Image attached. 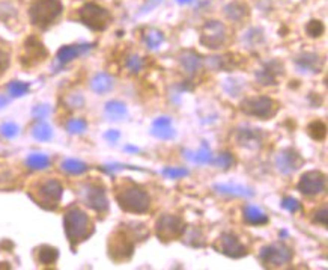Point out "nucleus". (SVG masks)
<instances>
[{"instance_id":"nucleus-1","label":"nucleus","mask_w":328,"mask_h":270,"mask_svg":"<svg viewBox=\"0 0 328 270\" xmlns=\"http://www.w3.org/2000/svg\"><path fill=\"white\" fill-rule=\"evenodd\" d=\"M64 228L73 246L87 240L93 233V225L89 219V216L79 207H73L65 213Z\"/></svg>"},{"instance_id":"nucleus-15","label":"nucleus","mask_w":328,"mask_h":270,"mask_svg":"<svg viewBox=\"0 0 328 270\" xmlns=\"http://www.w3.org/2000/svg\"><path fill=\"white\" fill-rule=\"evenodd\" d=\"M304 165V158L300 155L298 151H295L294 148H285L279 152L277 158H276V166L277 169L285 174L289 175L295 171H298L301 166Z\"/></svg>"},{"instance_id":"nucleus-41","label":"nucleus","mask_w":328,"mask_h":270,"mask_svg":"<svg viewBox=\"0 0 328 270\" xmlns=\"http://www.w3.org/2000/svg\"><path fill=\"white\" fill-rule=\"evenodd\" d=\"M282 207L291 213H297L301 208V204L298 202V199H295L294 196H285L282 199Z\"/></svg>"},{"instance_id":"nucleus-24","label":"nucleus","mask_w":328,"mask_h":270,"mask_svg":"<svg viewBox=\"0 0 328 270\" xmlns=\"http://www.w3.org/2000/svg\"><path fill=\"white\" fill-rule=\"evenodd\" d=\"M185 157L193 161L196 165H206V163H211L212 161V154H211V148L208 145V142H202L200 148L197 151H185L184 152Z\"/></svg>"},{"instance_id":"nucleus-9","label":"nucleus","mask_w":328,"mask_h":270,"mask_svg":"<svg viewBox=\"0 0 328 270\" xmlns=\"http://www.w3.org/2000/svg\"><path fill=\"white\" fill-rule=\"evenodd\" d=\"M185 222L179 216L164 214L155 224V234L163 242H172L173 239L181 237L185 233Z\"/></svg>"},{"instance_id":"nucleus-2","label":"nucleus","mask_w":328,"mask_h":270,"mask_svg":"<svg viewBox=\"0 0 328 270\" xmlns=\"http://www.w3.org/2000/svg\"><path fill=\"white\" fill-rule=\"evenodd\" d=\"M116 201L119 204V207L124 210V211H128V213H146L151 207V198L149 195L139 186L133 184V183H128V184H124L118 193H116Z\"/></svg>"},{"instance_id":"nucleus-7","label":"nucleus","mask_w":328,"mask_h":270,"mask_svg":"<svg viewBox=\"0 0 328 270\" xmlns=\"http://www.w3.org/2000/svg\"><path fill=\"white\" fill-rule=\"evenodd\" d=\"M80 20L84 26H87L89 29L95 30V32H101L105 30L112 21V15L105 8L96 5V3H86L84 6L80 8Z\"/></svg>"},{"instance_id":"nucleus-38","label":"nucleus","mask_w":328,"mask_h":270,"mask_svg":"<svg viewBox=\"0 0 328 270\" xmlns=\"http://www.w3.org/2000/svg\"><path fill=\"white\" fill-rule=\"evenodd\" d=\"M87 129V124L84 120H70L67 123V130L71 135H82Z\"/></svg>"},{"instance_id":"nucleus-27","label":"nucleus","mask_w":328,"mask_h":270,"mask_svg":"<svg viewBox=\"0 0 328 270\" xmlns=\"http://www.w3.org/2000/svg\"><path fill=\"white\" fill-rule=\"evenodd\" d=\"M90 88H92V91L96 92V94H105V92H108V91L113 88V79L108 76V74H105V73H98V74L92 79Z\"/></svg>"},{"instance_id":"nucleus-36","label":"nucleus","mask_w":328,"mask_h":270,"mask_svg":"<svg viewBox=\"0 0 328 270\" xmlns=\"http://www.w3.org/2000/svg\"><path fill=\"white\" fill-rule=\"evenodd\" d=\"M163 175L166 178H169V180H179V178H184V177L190 175V171L185 169V168H164Z\"/></svg>"},{"instance_id":"nucleus-25","label":"nucleus","mask_w":328,"mask_h":270,"mask_svg":"<svg viewBox=\"0 0 328 270\" xmlns=\"http://www.w3.org/2000/svg\"><path fill=\"white\" fill-rule=\"evenodd\" d=\"M127 106L122 101L113 100L105 104V115L110 121H122L127 117Z\"/></svg>"},{"instance_id":"nucleus-46","label":"nucleus","mask_w":328,"mask_h":270,"mask_svg":"<svg viewBox=\"0 0 328 270\" xmlns=\"http://www.w3.org/2000/svg\"><path fill=\"white\" fill-rule=\"evenodd\" d=\"M104 137H105V140H108L110 143H116L119 140V137H121V133L118 130H108L104 135Z\"/></svg>"},{"instance_id":"nucleus-28","label":"nucleus","mask_w":328,"mask_h":270,"mask_svg":"<svg viewBox=\"0 0 328 270\" xmlns=\"http://www.w3.org/2000/svg\"><path fill=\"white\" fill-rule=\"evenodd\" d=\"M59 258V251L50 245H42L38 248V261L44 266L54 264Z\"/></svg>"},{"instance_id":"nucleus-13","label":"nucleus","mask_w":328,"mask_h":270,"mask_svg":"<svg viewBox=\"0 0 328 270\" xmlns=\"http://www.w3.org/2000/svg\"><path fill=\"white\" fill-rule=\"evenodd\" d=\"M327 186V177L319 171H309L301 175L298 181V190L307 196L322 193Z\"/></svg>"},{"instance_id":"nucleus-52","label":"nucleus","mask_w":328,"mask_h":270,"mask_svg":"<svg viewBox=\"0 0 328 270\" xmlns=\"http://www.w3.org/2000/svg\"><path fill=\"white\" fill-rule=\"evenodd\" d=\"M286 236H288L286 231H280V237H286Z\"/></svg>"},{"instance_id":"nucleus-8","label":"nucleus","mask_w":328,"mask_h":270,"mask_svg":"<svg viewBox=\"0 0 328 270\" xmlns=\"http://www.w3.org/2000/svg\"><path fill=\"white\" fill-rule=\"evenodd\" d=\"M294 257L292 249L285 243H271L260 249L259 260L265 267H282L291 263Z\"/></svg>"},{"instance_id":"nucleus-30","label":"nucleus","mask_w":328,"mask_h":270,"mask_svg":"<svg viewBox=\"0 0 328 270\" xmlns=\"http://www.w3.org/2000/svg\"><path fill=\"white\" fill-rule=\"evenodd\" d=\"M26 165L33 171H41L50 166V158L42 152H33L26 158Z\"/></svg>"},{"instance_id":"nucleus-23","label":"nucleus","mask_w":328,"mask_h":270,"mask_svg":"<svg viewBox=\"0 0 328 270\" xmlns=\"http://www.w3.org/2000/svg\"><path fill=\"white\" fill-rule=\"evenodd\" d=\"M243 214H244V221L250 225H265L268 224V216L256 205H246L243 208Z\"/></svg>"},{"instance_id":"nucleus-43","label":"nucleus","mask_w":328,"mask_h":270,"mask_svg":"<svg viewBox=\"0 0 328 270\" xmlns=\"http://www.w3.org/2000/svg\"><path fill=\"white\" fill-rule=\"evenodd\" d=\"M48 114H50V106H47V104L35 106L33 111H32V115H33L36 120H44Z\"/></svg>"},{"instance_id":"nucleus-19","label":"nucleus","mask_w":328,"mask_h":270,"mask_svg":"<svg viewBox=\"0 0 328 270\" xmlns=\"http://www.w3.org/2000/svg\"><path fill=\"white\" fill-rule=\"evenodd\" d=\"M295 65L298 67L300 71L303 73H321L322 70V62L318 55L315 53H301L295 58Z\"/></svg>"},{"instance_id":"nucleus-51","label":"nucleus","mask_w":328,"mask_h":270,"mask_svg":"<svg viewBox=\"0 0 328 270\" xmlns=\"http://www.w3.org/2000/svg\"><path fill=\"white\" fill-rule=\"evenodd\" d=\"M6 103H8V101H6V100H5L3 97H0V107H3V106H5Z\"/></svg>"},{"instance_id":"nucleus-5","label":"nucleus","mask_w":328,"mask_h":270,"mask_svg":"<svg viewBox=\"0 0 328 270\" xmlns=\"http://www.w3.org/2000/svg\"><path fill=\"white\" fill-rule=\"evenodd\" d=\"M134 252V242L125 230H116L108 239V257L116 263L128 261Z\"/></svg>"},{"instance_id":"nucleus-45","label":"nucleus","mask_w":328,"mask_h":270,"mask_svg":"<svg viewBox=\"0 0 328 270\" xmlns=\"http://www.w3.org/2000/svg\"><path fill=\"white\" fill-rule=\"evenodd\" d=\"M9 67V55L0 48V76H2Z\"/></svg>"},{"instance_id":"nucleus-12","label":"nucleus","mask_w":328,"mask_h":270,"mask_svg":"<svg viewBox=\"0 0 328 270\" xmlns=\"http://www.w3.org/2000/svg\"><path fill=\"white\" fill-rule=\"evenodd\" d=\"M214 249L229 258H243L248 254L247 248L234 233H223L214 243Z\"/></svg>"},{"instance_id":"nucleus-14","label":"nucleus","mask_w":328,"mask_h":270,"mask_svg":"<svg viewBox=\"0 0 328 270\" xmlns=\"http://www.w3.org/2000/svg\"><path fill=\"white\" fill-rule=\"evenodd\" d=\"M83 201L86 205L98 213H105L108 210V201L105 196V190L99 184H86L83 192Z\"/></svg>"},{"instance_id":"nucleus-34","label":"nucleus","mask_w":328,"mask_h":270,"mask_svg":"<svg viewBox=\"0 0 328 270\" xmlns=\"http://www.w3.org/2000/svg\"><path fill=\"white\" fill-rule=\"evenodd\" d=\"M32 136L36 139V140H41V142H47L53 137V130L48 124L45 123H38L33 129H32Z\"/></svg>"},{"instance_id":"nucleus-4","label":"nucleus","mask_w":328,"mask_h":270,"mask_svg":"<svg viewBox=\"0 0 328 270\" xmlns=\"http://www.w3.org/2000/svg\"><path fill=\"white\" fill-rule=\"evenodd\" d=\"M64 187L58 180H45L36 187V195L30 193L33 201L45 208V210H56L62 199Z\"/></svg>"},{"instance_id":"nucleus-50","label":"nucleus","mask_w":328,"mask_h":270,"mask_svg":"<svg viewBox=\"0 0 328 270\" xmlns=\"http://www.w3.org/2000/svg\"><path fill=\"white\" fill-rule=\"evenodd\" d=\"M0 269H11V266H8V263H0Z\"/></svg>"},{"instance_id":"nucleus-40","label":"nucleus","mask_w":328,"mask_h":270,"mask_svg":"<svg viewBox=\"0 0 328 270\" xmlns=\"http://www.w3.org/2000/svg\"><path fill=\"white\" fill-rule=\"evenodd\" d=\"M18 132H20V129L15 123H5V124H2V127H0V133L8 139H14L18 135Z\"/></svg>"},{"instance_id":"nucleus-26","label":"nucleus","mask_w":328,"mask_h":270,"mask_svg":"<svg viewBox=\"0 0 328 270\" xmlns=\"http://www.w3.org/2000/svg\"><path fill=\"white\" fill-rule=\"evenodd\" d=\"M238 55H234V53H228V55H223V56H218V58H211L212 61V65L217 68V70H226V71H231V70H235L241 65L243 59H235Z\"/></svg>"},{"instance_id":"nucleus-49","label":"nucleus","mask_w":328,"mask_h":270,"mask_svg":"<svg viewBox=\"0 0 328 270\" xmlns=\"http://www.w3.org/2000/svg\"><path fill=\"white\" fill-rule=\"evenodd\" d=\"M178 3H181V5H190V3H193L194 0H176Z\"/></svg>"},{"instance_id":"nucleus-17","label":"nucleus","mask_w":328,"mask_h":270,"mask_svg":"<svg viewBox=\"0 0 328 270\" xmlns=\"http://www.w3.org/2000/svg\"><path fill=\"white\" fill-rule=\"evenodd\" d=\"M237 142L241 146L257 149L262 146V132L250 127H243L237 132Z\"/></svg>"},{"instance_id":"nucleus-10","label":"nucleus","mask_w":328,"mask_h":270,"mask_svg":"<svg viewBox=\"0 0 328 270\" xmlns=\"http://www.w3.org/2000/svg\"><path fill=\"white\" fill-rule=\"evenodd\" d=\"M228 39V32L225 24H222L217 20H209L203 24L202 27V35H200V44L208 47V48H220L225 45Z\"/></svg>"},{"instance_id":"nucleus-31","label":"nucleus","mask_w":328,"mask_h":270,"mask_svg":"<svg viewBox=\"0 0 328 270\" xmlns=\"http://www.w3.org/2000/svg\"><path fill=\"white\" fill-rule=\"evenodd\" d=\"M62 169L68 174L80 175V174H84L87 171V165L83 163L82 160H77V158H67V160L62 161Z\"/></svg>"},{"instance_id":"nucleus-18","label":"nucleus","mask_w":328,"mask_h":270,"mask_svg":"<svg viewBox=\"0 0 328 270\" xmlns=\"http://www.w3.org/2000/svg\"><path fill=\"white\" fill-rule=\"evenodd\" d=\"M151 135L161 140H170L175 137V129L172 127V120L169 117H160L152 123Z\"/></svg>"},{"instance_id":"nucleus-29","label":"nucleus","mask_w":328,"mask_h":270,"mask_svg":"<svg viewBox=\"0 0 328 270\" xmlns=\"http://www.w3.org/2000/svg\"><path fill=\"white\" fill-rule=\"evenodd\" d=\"M225 14L229 20L232 21H241L244 17L248 15V8L244 5V3H240V2H234V3H229L226 8H225Z\"/></svg>"},{"instance_id":"nucleus-20","label":"nucleus","mask_w":328,"mask_h":270,"mask_svg":"<svg viewBox=\"0 0 328 270\" xmlns=\"http://www.w3.org/2000/svg\"><path fill=\"white\" fill-rule=\"evenodd\" d=\"M179 64L188 76H193L200 70L202 59H200V56L197 55V53H194L191 50H187V51H182L179 55Z\"/></svg>"},{"instance_id":"nucleus-53","label":"nucleus","mask_w":328,"mask_h":270,"mask_svg":"<svg viewBox=\"0 0 328 270\" xmlns=\"http://www.w3.org/2000/svg\"><path fill=\"white\" fill-rule=\"evenodd\" d=\"M152 2H154V5H157V3H160V2H161V0H152Z\"/></svg>"},{"instance_id":"nucleus-21","label":"nucleus","mask_w":328,"mask_h":270,"mask_svg":"<svg viewBox=\"0 0 328 270\" xmlns=\"http://www.w3.org/2000/svg\"><path fill=\"white\" fill-rule=\"evenodd\" d=\"M90 48H92L90 44H84V45H64L58 51V61L61 64H68L73 59H76L77 56H80V55H83V53L89 51Z\"/></svg>"},{"instance_id":"nucleus-3","label":"nucleus","mask_w":328,"mask_h":270,"mask_svg":"<svg viewBox=\"0 0 328 270\" xmlns=\"http://www.w3.org/2000/svg\"><path fill=\"white\" fill-rule=\"evenodd\" d=\"M64 11L61 0H35L29 8L30 21L39 29H48Z\"/></svg>"},{"instance_id":"nucleus-48","label":"nucleus","mask_w":328,"mask_h":270,"mask_svg":"<svg viewBox=\"0 0 328 270\" xmlns=\"http://www.w3.org/2000/svg\"><path fill=\"white\" fill-rule=\"evenodd\" d=\"M124 149H125L127 152H140V148H137V146H131V145H127Z\"/></svg>"},{"instance_id":"nucleus-35","label":"nucleus","mask_w":328,"mask_h":270,"mask_svg":"<svg viewBox=\"0 0 328 270\" xmlns=\"http://www.w3.org/2000/svg\"><path fill=\"white\" fill-rule=\"evenodd\" d=\"M211 165H214V166H217V168H222V169L228 171V169H231V168L235 165V158H234V155H232L231 152H222V154L218 155L215 160L211 161Z\"/></svg>"},{"instance_id":"nucleus-11","label":"nucleus","mask_w":328,"mask_h":270,"mask_svg":"<svg viewBox=\"0 0 328 270\" xmlns=\"http://www.w3.org/2000/svg\"><path fill=\"white\" fill-rule=\"evenodd\" d=\"M48 56V51L45 48V45L35 36L30 35L26 41H24V53L20 58V62L24 67H35L41 62H44Z\"/></svg>"},{"instance_id":"nucleus-22","label":"nucleus","mask_w":328,"mask_h":270,"mask_svg":"<svg viewBox=\"0 0 328 270\" xmlns=\"http://www.w3.org/2000/svg\"><path fill=\"white\" fill-rule=\"evenodd\" d=\"M214 189L218 193H222V195L241 196V198H251V196H254L253 189L241 186V184H234V183H229V184H215Z\"/></svg>"},{"instance_id":"nucleus-16","label":"nucleus","mask_w":328,"mask_h":270,"mask_svg":"<svg viewBox=\"0 0 328 270\" xmlns=\"http://www.w3.org/2000/svg\"><path fill=\"white\" fill-rule=\"evenodd\" d=\"M285 74V67L279 61H271L263 64V67L256 71V80L262 86H269V85H277V80L280 76Z\"/></svg>"},{"instance_id":"nucleus-42","label":"nucleus","mask_w":328,"mask_h":270,"mask_svg":"<svg viewBox=\"0 0 328 270\" xmlns=\"http://www.w3.org/2000/svg\"><path fill=\"white\" fill-rule=\"evenodd\" d=\"M142 67H143V62H142V59L137 56V55H133V56H130L128 59H127V68L131 71V73H139L140 70H142Z\"/></svg>"},{"instance_id":"nucleus-6","label":"nucleus","mask_w":328,"mask_h":270,"mask_svg":"<svg viewBox=\"0 0 328 270\" xmlns=\"http://www.w3.org/2000/svg\"><path fill=\"white\" fill-rule=\"evenodd\" d=\"M241 111L246 115L259 120H269L277 114V103L269 97H248L241 103Z\"/></svg>"},{"instance_id":"nucleus-32","label":"nucleus","mask_w":328,"mask_h":270,"mask_svg":"<svg viewBox=\"0 0 328 270\" xmlns=\"http://www.w3.org/2000/svg\"><path fill=\"white\" fill-rule=\"evenodd\" d=\"M307 135L313 139V140H324L325 136H327V126L325 123L316 120V121H312L309 126H307Z\"/></svg>"},{"instance_id":"nucleus-33","label":"nucleus","mask_w":328,"mask_h":270,"mask_svg":"<svg viewBox=\"0 0 328 270\" xmlns=\"http://www.w3.org/2000/svg\"><path fill=\"white\" fill-rule=\"evenodd\" d=\"M143 39H145V44L148 45V48L151 50H155L161 45V42L164 41V35L163 32L157 30V29H149L145 32L143 35Z\"/></svg>"},{"instance_id":"nucleus-37","label":"nucleus","mask_w":328,"mask_h":270,"mask_svg":"<svg viewBox=\"0 0 328 270\" xmlns=\"http://www.w3.org/2000/svg\"><path fill=\"white\" fill-rule=\"evenodd\" d=\"M8 91L12 97H23L29 91V83L24 82H11L8 85Z\"/></svg>"},{"instance_id":"nucleus-44","label":"nucleus","mask_w":328,"mask_h":270,"mask_svg":"<svg viewBox=\"0 0 328 270\" xmlns=\"http://www.w3.org/2000/svg\"><path fill=\"white\" fill-rule=\"evenodd\" d=\"M315 222L324 225V227H328V213H327V205L321 207L316 213V218H315Z\"/></svg>"},{"instance_id":"nucleus-47","label":"nucleus","mask_w":328,"mask_h":270,"mask_svg":"<svg viewBox=\"0 0 328 270\" xmlns=\"http://www.w3.org/2000/svg\"><path fill=\"white\" fill-rule=\"evenodd\" d=\"M0 249L9 252V251L14 249V243H12L11 240H2V242H0Z\"/></svg>"},{"instance_id":"nucleus-39","label":"nucleus","mask_w":328,"mask_h":270,"mask_svg":"<svg viewBox=\"0 0 328 270\" xmlns=\"http://www.w3.org/2000/svg\"><path fill=\"white\" fill-rule=\"evenodd\" d=\"M306 32L312 38H319L324 33V24L319 20H310L306 26Z\"/></svg>"}]
</instances>
